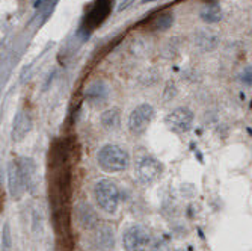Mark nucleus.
<instances>
[{
    "mask_svg": "<svg viewBox=\"0 0 252 251\" xmlns=\"http://www.w3.org/2000/svg\"><path fill=\"white\" fill-rule=\"evenodd\" d=\"M97 164L106 173H123L130 165V154L121 145L107 144L98 150Z\"/></svg>",
    "mask_w": 252,
    "mask_h": 251,
    "instance_id": "f257e3e1",
    "label": "nucleus"
},
{
    "mask_svg": "<svg viewBox=\"0 0 252 251\" xmlns=\"http://www.w3.org/2000/svg\"><path fill=\"white\" fill-rule=\"evenodd\" d=\"M94 200L100 211L106 214H117L120 208V200H121V192L115 181L109 179H101L98 180L94 186Z\"/></svg>",
    "mask_w": 252,
    "mask_h": 251,
    "instance_id": "f03ea898",
    "label": "nucleus"
},
{
    "mask_svg": "<svg viewBox=\"0 0 252 251\" xmlns=\"http://www.w3.org/2000/svg\"><path fill=\"white\" fill-rule=\"evenodd\" d=\"M112 6H113V0H95L93 6L86 12V15L83 17L79 28V34L83 36H89L91 32L103 25L104 20L109 17L112 11Z\"/></svg>",
    "mask_w": 252,
    "mask_h": 251,
    "instance_id": "7ed1b4c3",
    "label": "nucleus"
},
{
    "mask_svg": "<svg viewBox=\"0 0 252 251\" xmlns=\"http://www.w3.org/2000/svg\"><path fill=\"white\" fill-rule=\"evenodd\" d=\"M124 251H148L151 248V233L141 224L130 225L123 233Z\"/></svg>",
    "mask_w": 252,
    "mask_h": 251,
    "instance_id": "20e7f679",
    "label": "nucleus"
},
{
    "mask_svg": "<svg viewBox=\"0 0 252 251\" xmlns=\"http://www.w3.org/2000/svg\"><path fill=\"white\" fill-rule=\"evenodd\" d=\"M134 174H136V179L139 180L142 185H153L162 177L163 165L154 156L145 154L137 159L136 167H134Z\"/></svg>",
    "mask_w": 252,
    "mask_h": 251,
    "instance_id": "39448f33",
    "label": "nucleus"
},
{
    "mask_svg": "<svg viewBox=\"0 0 252 251\" xmlns=\"http://www.w3.org/2000/svg\"><path fill=\"white\" fill-rule=\"evenodd\" d=\"M154 108L150 103H141L137 105L128 117V130L134 136H141L147 132L150 127L153 118H154Z\"/></svg>",
    "mask_w": 252,
    "mask_h": 251,
    "instance_id": "423d86ee",
    "label": "nucleus"
},
{
    "mask_svg": "<svg viewBox=\"0 0 252 251\" xmlns=\"http://www.w3.org/2000/svg\"><path fill=\"white\" fill-rule=\"evenodd\" d=\"M193 120H195L193 112L186 106H180L171 110L165 117V124L168 126L169 130L175 133H186L192 129Z\"/></svg>",
    "mask_w": 252,
    "mask_h": 251,
    "instance_id": "0eeeda50",
    "label": "nucleus"
},
{
    "mask_svg": "<svg viewBox=\"0 0 252 251\" xmlns=\"http://www.w3.org/2000/svg\"><path fill=\"white\" fill-rule=\"evenodd\" d=\"M17 162H18L20 171L23 174V179H25L26 191L29 194H36V191L39 188V174H38L36 162L32 157H26V156L18 157Z\"/></svg>",
    "mask_w": 252,
    "mask_h": 251,
    "instance_id": "6e6552de",
    "label": "nucleus"
},
{
    "mask_svg": "<svg viewBox=\"0 0 252 251\" xmlns=\"http://www.w3.org/2000/svg\"><path fill=\"white\" fill-rule=\"evenodd\" d=\"M6 176H8V191L12 200H21V197L25 195L26 185H25V179L20 171L18 162L11 161L6 167Z\"/></svg>",
    "mask_w": 252,
    "mask_h": 251,
    "instance_id": "1a4fd4ad",
    "label": "nucleus"
},
{
    "mask_svg": "<svg viewBox=\"0 0 252 251\" xmlns=\"http://www.w3.org/2000/svg\"><path fill=\"white\" fill-rule=\"evenodd\" d=\"M76 216H77V222L82 227L83 230H95L100 225L98 222V215L95 212V209L91 206L88 201H82L77 204L76 208Z\"/></svg>",
    "mask_w": 252,
    "mask_h": 251,
    "instance_id": "9d476101",
    "label": "nucleus"
},
{
    "mask_svg": "<svg viewBox=\"0 0 252 251\" xmlns=\"http://www.w3.org/2000/svg\"><path fill=\"white\" fill-rule=\"evenodd\" d=\"M93 245L95 251H113V248H115V233L109 225H98L93 235Z\"/></svg>",
    "mask_w": 252,
    "mask_h": 251,
    "instance_id": "9b49d317",
    "label": "nucleus"
},
{
    "mask_svg": "<svg viewBox=\"0 0 252 251\" xmlns=\"http://www.w3.org/2000/svg\"><path fill=\"white\" fill-rule=\"evenodd\" d=\"M32 117L31 113L26 110H20L12 123V130H11V136L15 143H20L26 138L29 135V132L32 130Z\"/></svg>",
    "mask_w": 252,
    "mask_h": 251,
    "instance_id": "f8f14e48",
    "label": "nucleus"
},
{
    "mask_svg": "<svg viewBox=\"0 0 252 251\" xmlns=\"http://www.w3.org/2000/svg\"><path fill=\"white\" fill-rule=\"evenodd\" d=\"M85 96L93 103H104L109 97V86L103 80H95L86 88Z\"/></svg>",
    "mask_w": 252,
    "mask_h": 251,
    "instance_id": "ddd939ff",
    "label": "nucleus"
},
{
    "mask_svg": "<svg viewBox=\"0 0 252 251\" xmlns=\"http://www.w3.org/2000/svg\"><path fill=\"white\" fill-rule=\"evenodd\" d=\"M101 124L106 130H117L121 126V113L120 109L117 108H112L107 109L106 112L101 113Z\"/></svg>",
    "mask_w": 252,
    "mask_h": 251,
    "instance_id": "4468645a",
    "label": "nucleus"
},
{
    "mask_svg": "<svg viewBox=\"0 0 252 251\" xmlns=\"http://www.w3.org/2000/svg\"><path fill=\"white\" fill-rule=\"evenodd\" d=\"M199 17L202 21L209 23V25H213V23H219L223 18V11L219 5L209 3L202 8V11L199 12Z\"/></svg>",
    "mask_w": 252,
    "mask_h": 251,
    "instance_id": "2eb2a0df",
    "label": "nucleus"
},
{
    "mask_svg": "<svg viewBox=\"0 0 252 251\" xmlns=\"http://www.w3.org/2000/svg\"><path fill=\"white\" fill-rule=\"evenodd\" d=\"M174 23V14L172 12H162L156 17H153L150 28L154 31H166L172 26Z\"/></svg>",
    "mask_w": 252,
    "mask_h": 251,
    "instance_id": "dca6fc26",
    "label": "nucleus"
},
{
    "mask_svg": "<svg viewBox=\"0 0 252 251\" xmlns=\"http://www.w3.org/2000/svg\"><path fill=\"white\" fill-rule=\"evenodd\" d=\"M196 42H198V45H199V47H201L204 52H212V50L216 49V45H218L219 39H218L216 35H213V34H210V32H202V34L198 35Z\"/></svg>",
    "mask_w": 252,
    "mask_h": 251,
    "instance_id": "f3484780",
    "label": "nucleus"
},
{
    "mask_svg": "<svg viewBox=\"0 0 252 251\" xmlns=\"http://www.w3.org/2000/svg\"><path fill=\"white\" fill-rule=\"evenodd\" d=\"M12 247V235H11V227L6 222L2 229V250L3 251H9Z\"/></svg>",
    "mask_w": 252,
    "mask_h": 251,
    "instance_id": "a211bd4d",
    "label": "nucleus"
},
{
    "mask_svg": "<svg viewBox=\"0 0 252 251\" xmlns=\"http://www.w3.org/2000/svg\"><path fill=\"white\" fill-rule=\"evenodd\" d=\"M240 82L245 86H252V67H246L240 73Z\"/></svg>",
    "mask_w": 252,
    "mask_h": 251,
    "instance_id": "6ab92c4d",
    "label": "nucleus"
},
{
    "mask_svg": "<svg viewBox=\"0 0 252 251\" xmlns=\"http://www.w3.org/2000/svg\"><path fill=\"white\" fill-rule=\"evenodd\" d=\"M148 251H163V244L157 242V244H156V245H153Z\"/></svg>",
    "mask_w": 252,
    "mask_h": 251,
    "instance_id": "aec40b11",
    "label": "nucleus"
}]
</instances>
